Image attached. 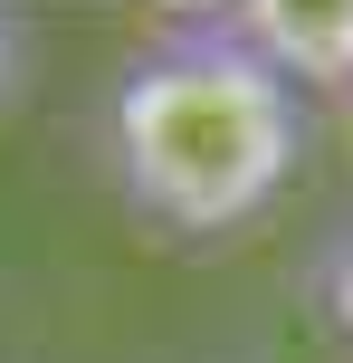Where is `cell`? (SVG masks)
Here are the masks:
<instances>
[{"mask_svg": "<svg viewBox=\"0 0 353 363\" xmlns=\"http://www.w3.org/2000/svg\"><path fill=\"white\" fill-rule=\"evenodd\" d=\"M10 77H19V19L0 10V96H10Z\"/></svg>", "mask_w": 353, "mask_h": 363, "instance_id": "4", "label": "cell"}, {"mask_svg": "<svg viewBox=\"0 0 353 363\" xmlns=\"http://www.w3.org/2000/svg\"><path fill=\"white\" fill-rule=\"evenodd\" d=\"M306 153V96L229 38V19H172L105 96V163L144 220L220 239L287 191Z\"/></svg>", "mask_w": 353, "mask_h": 363, "instance_id": "1", "label": "cell"}, {"mask_svg": "<svg viewBox=\"0 0 353 363\" xmlns=\"http://www.w3.org/2000/svg\"><path fill=\"white\" fill-rule=\"evenodd\" d=\"M220 19L296 96H353V0H239Z\"/></svg>", "mask_w": 353, "mask_h": 363, "instance_id": "2", "label": "cell"}, {"mask_svg": "<svg viewBox=\"0 0 353 363\" xmlns=\"http://www.w3.org/2000/svg\"><path fill=\"white\" fill-rule=\"evenodd\" d=\"M325 306H335V325L353 335V230L335 239V258H325Z\"/></svg>", "mask_w": 353, "mask_h": 363, "instance_id": "3", "label": "cell"}]
</instances>
